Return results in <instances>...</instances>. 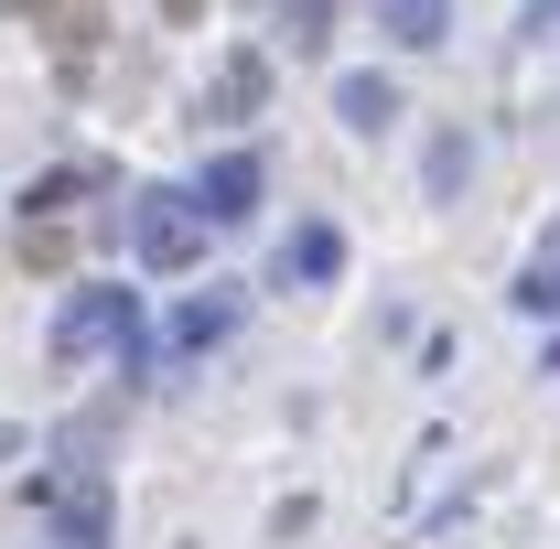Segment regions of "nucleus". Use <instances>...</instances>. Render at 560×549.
Masks as SVG:
<instances>
[{"mask_svg": "<svg viewBox=\"0 0 560 549\" xmlns=\"http://www.w3.org/2000/svg\"><path fill=\"white\" fill-rule=\"evenodd\" d=\"M55 355L86 366V355H119V377L151 366V335H140V291H108V280H86L66 313H55Z\"/></svg>", "mask_w": 560, "mask_h": 549, "instance_id": "obj_1", "label": "nucleus"}, {"mask_svg": "<svg viewBox=\"0 0 560 549\" xmlns=\"http://www.w3.org/2000/svg\"><path fill=\"white\" fill-rule=\"evenodd\" d=\"M130 248L151 259V270H195L206 259V215H195V195H130Z\"/></svg>", "mask_w": 560, "mask_h": 549, "instance_id": "obj_2", "label": "nucleus"}, {"mask_svg": "<svg viewBox=\"0 0 560 549\" xmlns=\"http://www.w3.org/2000/svg\"><path fill=\"white\" fill-rule=\"evenodd\" d=\"M184 195H195V215H206V226H248V215H259V162H248V151H215Z\"/></svg>", "mask_w": 560, "mask_h": 549, "instance_id": "obj_3", "label": "nucleus"}, {"mask_svg": "<svg viewBox=\"0 0 560 549\" xmlns=\"http://www.w3.org/2000/svg\"><path fill=\"white\" fill-rule=\"evenodd\" d=\"M237 335V291H195L173 324H162V366H184V355H206V344Z\"/></svg>", "mask_w": 560, "mask_h": 549, "instance_id": "obj_4", "label": "nucleus"}, {"mask_svg": "<svg viewBox=\"0 0 560 549\" xmlns=\"http://www.w3.org/2000/svg\"><path fill=\"white\" fill-rule=\"evenodd\" d=\"M55 528H66V549H108V484H97V464H75L55 484Z\"/></svg>", "mask_w": 560, "mask_h": 549, "instance_id": "obj_5", "label": "nucleus"}, {"mask_svg": "<svg viewBox=\"0 0 560 549\" xmlns=\"http://www.w3.org/2000/svg\"><path fill=\"white\" fill-rule=\"evenodd\" d=\"M259 108H270V66H259V55H226V66L206 75V119L226 130V119H259Z\"/></svg>", "mask_w": 560, "mask_h": 549, "instance_id": "obj_6", "label": "nucleus"}, {"mask_svg": "<svg viewBox=\"0 0 560 549\" xmlns=\"http://www.w3.org/2000/svg\"><path fill=\"white\" fill-rule=\"evenodd\" d=\"M335 11H346V0H270V33L291 55H324V44H335Z\"/></svg>", "mask_w": 560, "mask_h": 549, "instance_id": "obj_7", "label": "nucleus"}, {"mask_svg": "<svg viewBox=\"0 0 560 549\" xmlns=\"http://www.w3.org/2000/svg\"><path fill=\"white\" fill-rule=\"evenodd\" d=\"M335 270H346V237H335V226H302V237L280 248V280H302V291L335 280Z\"/></svg>", "mask_w": 560, "mask_h": 549, "instance_id": "obj_8", "label": "nucleus"}, {"mask_svg": "<svg viewBox=\"0 0 560 549\" xmlns=\"http://www.w3.org/2000/svg\"><path fill=\"white\" fill-rule=\"evenodd\" d=\"M97 184H108L97 162H66V173H44V184L22 195V215H75V206H86V195H97Z\"/></svg>", "mask_w": 560, "mask_h": 549, "instance_id": "obj_9", "label": "nucleus"}, {"mask_svg": "<svg viewBox=\"0 0 560 549\" xmlns=\"http://www.w3.org/2000/svg\"><path fill=\"white\" fill-rule=\"evenodd\" d=\"M335 108H346L355 130H388V119H399V86H388V75H335Z\"/></svg>", "mask_w": 560, "mask_h": 549, "instance_id": "obj_10", "label": "nucleus"}, {"mask_svg": "<svg viewBox=\"0 0 560 549\" xmlns=\"http://www.w3.org/2000/svg\"><path fill=\"white\" fill-rule=\"evenodd\" d=\"M442 11H453V0H377L388 44H442Z\"/></svg>", "mask_w": 560, "mask_h": 549, "instance_id": "obj_11", "label": "nucleus"}, {"mask_svg": "<svg viewBox=\"0 0 560 549\" xmlns=\"http://www.w3.org/2000/svg\"><path fill=\"white\" fill-rule=\"evenodd\" d=\"M464 162H475V140H464V130L431 140V195H453V184H464Z\"/></svg>", "mask_w": 560, "mask_h": 549, "instance_id": "obj_12", "label": "nucleus"}, {"mask_svg": "<svg viewBox=\"0 0 560 549\" xmlns=\"http://www.w3.org/2000/svg\"><path fill=\"white\" fill-rule=\"evenodd\" d=\"M162 11H173V22H195V11H206V0H162Z\"/></svg>", "mask_w": 560, "mask_h": 549, "instance_id": "obj_13", "label": "nucleus"}]
</instances>
